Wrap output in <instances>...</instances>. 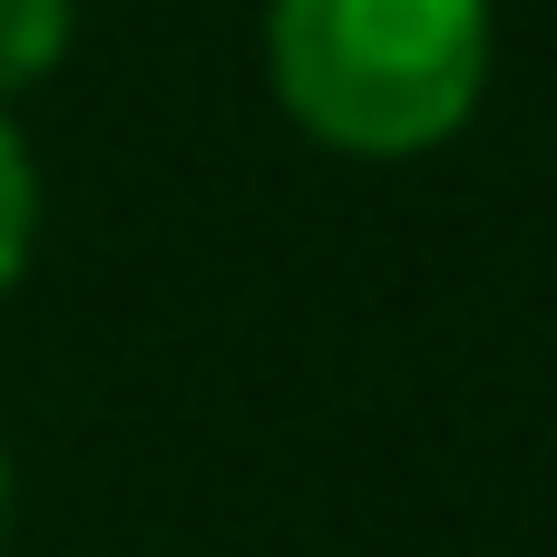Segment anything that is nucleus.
Masks as SVG:
<instances>
[{"label":"nucleus","instance_id":"nucleus-1","mask_svg":"<svg viewBox=\"0 0 557 557\" xmlns=\"http://www.w3.org/2000/svg\"><path fill=\"white\" fill-rule=\"evenodd\" d=\"M264 78L343 157H431L490 88V0H274Z\"/></svg>","mask_w":557,"mask_h":557},{"label":"nucleus","instance_id":"nucleus-2","mask_svg":"<svg viewBox=\"0 0 557 557\" xmlns=\"http://www.w3.org/2000/svg\"><path fill=\"white\" fill-rule=\"evenodd\" d=\"M69 0H0V108L69 59Z\"/></svg>","mask_w":557,"mask_h":557},{"label":"nucleus","instance_id":"nucleus-3","mask_svg":"<svg viewBox=\"0 0 557 557\" xmlns=\"http://www.w3.org/2000/svg\"><path fill=\"white\" fill-rule=\"evenodd\" d=\"M29 235H39V176H29V147H20V127H10V108H0V294L20 284Z\"/></svg>","mask_w":557,"mask_h":557},{"label":"nucleus","instance_id":"nucleus-4","mask_svg":"<svg viewBox=\"0 0 557 557\" xmlns=\"http://www.w3.org/2000/svg\"><path fill=\"white\" fill-rule=\"evenodd\" d=\"M0 539H10V450H0Z\"/></svg>","mask_w":557,"mask_h":557}]
</instances>
